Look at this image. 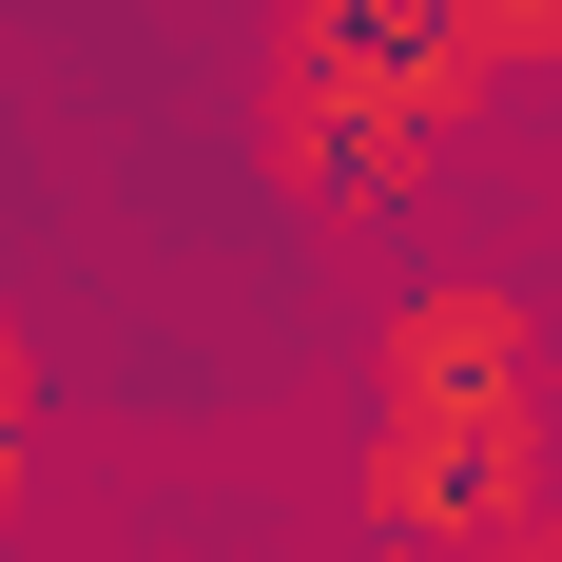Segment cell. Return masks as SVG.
I'll use <instances>...</instances> for the list:
<instances>
[{"label":"cell","mask_w":562,"mask_h":562,"mask_svg":"<svg viewBox=\"0 0 562 562\" xmlns=\"http://www.w3.org/2000/svg\"><path fill=\"white\" fill-rule=\"evenodd\" d=\"M369 524L407 562H485L562 524V349L524 291L447 272L389 311V427H369Z\"/></svg>","instance_id":"cell-1"},{"label":"cell","mask_w":562,"mask_h":562,"mask_svg":"<svg viewBox=\"0 0 562 562\" xmlns=\"http://www.w3.org/2000/svg\"><path fill=\"white\" fill-rule=\"evenodd\" d=\"M272 58H291V78H330L369 136H407V156H427L465 98H485V78L447 58V0H291V20H272Z\"/></svg>","instance_id":"cell-2"},{"label":"cell","mask_w":562,"mask_h":562,"mask_svg":"<svg viewBox=\"0 0 562 562\" xmlns=\"http://www.w3.org/2000/svg\"><path fill=\"white\" fill-rule=\"evenodd\" d=\"M252 156L291 175V214H389L407 194V136H369V116H349L330 78H291V58L252 78Z\"/></svg>","instance_id":"cell-3"},{"label":"cell","mask_w":562,"mask_h":562,"mask_svg":"<svg viewBox=\"0 0 562 562\" xmlns=\"http://www.w3.org/2000/svg\"><path fill=\"white\" fill-rule=\"evenodd\" d=\"M447 58L505 98V78H562V0H447Z\"/></svg>","instance_id":"cell-4"},{"label":"cell","mask_w":562,"mask_h":562,"mask_svg":"<svg viewBox=\"0 0 562 562\" xmlns=\"http://www.w3.org/2000/svg\"><path fill=\"white\" fill-rule=\"evenodd\" d=\"M0 427H20V330H0Z\"/></svg>","instance_id":"cell-5"}]
</instances>
